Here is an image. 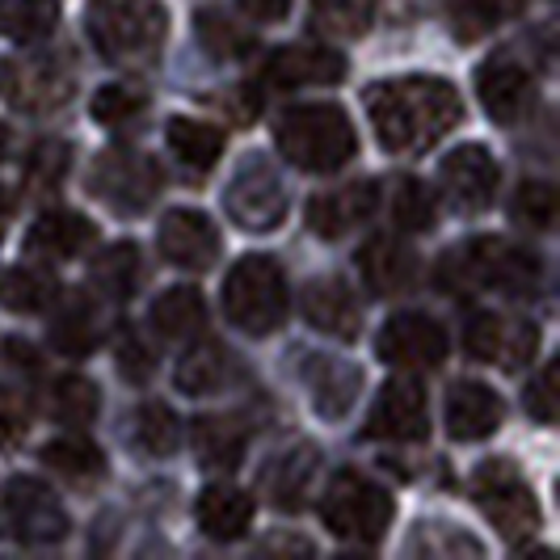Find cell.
Segmentation results:
<instances>
[{
  "mask_svg": "<svg viewBox=\"0 0 560 560\" xmlns=\"http://www.w3.org/2000/svg\"><path fill=\"white\" fill-rule=\"evenodd\" d=\"M434 215H439V207H434L430 186H425L421 177H396V186H393L396 228H405V232H430V228H434Z\"/></svg>",
  "mask_w": 560,
  "mask_h": 560,
  "instance_id": "37",
  "label": "cell"
},
{
  "mask_svg": "<svg viewBox=\"0 0 560 560\" xmlns=\"http://www.w3.org/2000/svg\"><path fill=\"white\" fill-rule=\"evenodd\" d=\"M505 418L502 396L489 384L477 380H459L447 393V430L455 443H480L489 434H498V425Z\"/></svg>",
  "mask_w": 560,
  "mask_h": 560,
  "instance_id": "18",
  "label": "cell"
},
{
  "mask_svg": "<svg viewBox=\"0 0 560 560\" xmlns=\"http://www.w3.org/2000/svg\"><path fill=\"white\" fill-rule=\"evenodd\" d=\"M156 245H161V257H165L168 266L202 275L220 257V228L211 224V215H202V211L177 207V211H168L165 220H161Z\"/></svg>",
  "mask_w": 560,
  "mask_h": 560,
  "instance_id": "13",
  "label": "cell"
},
{
  "mask_svg": "<svg viewBox=\"0 0 560 560\" xmlns=\"http://www.w3.org/2000/svg\"><path fill=\"white\" fill-rule=\"evenodd\" d=\"M97 241L93 224L77 211H43L26 232V253L38 261H72Z\"/></svg>",
  "mask_w": 560,
  "mask_h": 560,
  "instance_id": "20",
  "label": "cell"
},
{
  "mask_svg": "<svg viewBox=\"0 0 560 560\" xmlns=\"http://www.w3.org/2000/svg\"><path fill=\"white\" fill-rule=\"evenodd\" d=\"M84 34L106 63H148L165 43L168 13L161 0H89Z\"/></svg>",
  "mask_w": 560,
  "mask_h": 560,
  "instance_id": "3",
  "label": "cell"
},
{
  "mask_svg": "<svg viewBox=\"0 0 560 560\" xmlns=\"http://www.w3.org/2000/svg\"><path fill=\"white\" fill-rule=\"evenodd\" d=\"M102 409V393L84 375H59L51 384V413L63 425H89Z\"/></svg>",
  "mask_w": 560,
  "mask_h": 560,
  "instance_id": "35",
  "label": "cell"
},
{
  "mask_svg": "<svg viewBox=\"0 0 560 560\" xmlns=\"http://www.w3.org/2000/svg\"><path fill=\"white\" fill-rule=\"evenodd\" d=\"M447 329L425 312H400L375 337V354L388 366H405V371L439 366L447 359Z\"/></svg>",
  "mask_w": 560,
  "mask_h": 560,
  "instance_id": "11",
  "label": "cell"
},
{
  "mask_svg": "<svg viewBox=\"0 0 560 560\" xmlns=\"http://www.w3.org/2000/svg\"><path fill=\"white\" fill-rule=\"evenodd\" d=\"M4 156H9V127L0 122V161H4Z\"/></svg>",
  "mask_w": 560,
  "mask_h": 560,
  "instance_id": "47",
  "label": "cell"
},
{
  "mask_svg": "<svg viewBox=\"0 0 560 560\" xmlns=\"http://www.w3.org/2000/svg\"><path fill=\"white\" fill-rule=\"evenodd\" d=\"M346 77V59L329 51V47H312V43H295V47H279L266 59V81L279 89H300V84H334Z\"/></svg>",
  "mask_w": 560,
  "mask_h": 560,
  "instance_id": "21",
  "label": "cell"
},
{
  "mask_svg": "<svg viewBox=\"0 0 560 560\" xmlns=\"http://www.w3.org/2000/svg\"><path fill=\"white\" fill-rule=\"evenodd\" d=\"M304 316L316 334L354 341L363 329V304L346 279H312L304 287Z\"/></svg>",
  "mask_w": 560,
  "mask_h": 560,
  "instance_id": "17",
  "label": "cell"
},
{
  "mask_svg": "<svg viewBox=\"0 0 560 560\" xmlns=\"http://www.w3.org/2000/svg\"><path fill=\"white\" fill-rule=\"evenodd\" d=\"M136 279H140V249H136L131 241L106 249L93 261V270H89V282H93L102 295H110V300H127Z\"/></svg>",
  "mask_w": 560,
  "mask_h": 560,
  "instance_id": "34",
  "label": "cell"
},
{
  "mask_svg": "<svg viewBox=\"0 0 560 560\" xmlns=\"http://www.w3.org/2000/svg\"><path fill=\"white\" fill-rule=\"evenodd\" d=\"M308 384H312V405H316L320 418H346L350 405L359 400L363 371L350 363H337V359H312Z\"/></svg>",
  "mask_w": 560,
  "mask_h": 560,
  "instance_id": "24",
  "label": "cell"
},
{
  "mask_svg": "<svg viewBox=\"0 0 560 560\" xmlns=\"http://www.w3.org/2000/svg\"><path fill=\"white\" fill-rule=\"evenodd\" d=\"M375 207H380V190H375V182H350V186H341V190H329V195L312 198L308 224H312L316 236L337 241V236L354 232L363 220H371V215H375Z\"/></svg>",
  "mask_w": 560,
  "mask_h": 560,
  "instance_id": "19",
  "label": "cell"
},
{
  "mask_svg": "<svg viewBox=\"0 0 560 560\" xmlns=\"http://www.w3.org/2000/svg\"><path fill=\"white\" fill-rule=\"evenodd\" d=\"M557 211H560V198L548 182H523L514 202H510L514 224L532 228V232H548V228L557 224Z\"/></svg>",
  "mask_w": 560,
  "mask_h": 560,
  "instance_id": "40",
  "label": "cell"
},
{
  "mask_svg": "<svg viewBox=\"0 0 560 560\" xmlns=\"http://www.w3.org/2000/svg\"><path fill=\"white\" fill-rule=\"evenodd\" d=\"M472 498H477L480 514L505 535V539H518V535H532L539 527V502H535L532 485L518 477L514 464L493 459L477 468L472 477Z\"/></svg>",
  "mask_w": 560,
  "mask_h": 560,
  "instance_id": "8",
  "label": "cell"
},
{
  "mask_svg": "<svg viewBox=\"0 0 560 560\" xmlns=\"http://www.w3.org/2000/svg\"><path fill=\"white\" fill-rule=\"evenodd\" d=\"M477 93L480 106L493 122L502 127H514L523 114L532 110L535 102V81L527 68L510 63V59H489L477 68Z\"/></svg>",
  "mask_w": 560,
  "mask_h": 560,
  "instance_id": "16",
  "label": "cell"
},
{
  "mask_svg": "<svg viewBox=\"0 0 560 560\" xmlns=\"http://www.w3.org/2000/svg\"><path fill=\"white\" fill-rule=\"evenodd\" d=\"M228 220L245 232H275L287 220V186L266 156L249 152L224 190Z\"/></svg>",
  "mask_w": 560,
  "mask_h": 560,
  "instance_id": "7",
  "label": "cell"
},
{
  "mask_svg": "<svg viewBox=\"0 0 560 560\" xmlns=\"http://www.w3.org/2000/svg\"><path fill=\"white\" fill-rule=\"evenodd\" d=\"M393 493L380 489L375 480L359 477V472H337L320 498L325 527L346 544H380L384 532L393 527Z\"/></svg>",
  "mask_w": 560,
  "mask_h": 560,
  "instance_id": "5",
  "label": "cell"
},
{
  "mask_svg": "<svg viewBox=\"0 0 560 560\" xmlns=\"http://www.w3.org/2000/svg\"><path fill=\"white\" fill-rule=\"evenodd\" d=\"M195 518L207 539H220V544H232L249 532L253 523V498L236 485H211L202 489V498L195 505Z\"/></svg>",
  "mask_w": 560,
  "mask_h": 560,
  "instance_id": "23",
  "label": "cell"
},
{
  "mask_svg": "<svg viewBox=\"0 0 560 560\" xmlns=\"http://www.w3.org/2000/svg\"><path fill=\"white\" fill-rule=\"evenodd\" d=\"M198 38L215 59H241L253 51V34L220 9H198Z\"/></svg>",
  "mask_w": 560,
  "mask_h": 560,
  "instance_id": "38",
  "label": "cell"
},
{
  "mask_svg": "<svg viewBox=\"0 0 560 560\" xmlns=\"http://www.w3.org/2000/svg\"><path fill=\"white\" fill-rule=\"evenodd\" d=\"M236 4H241V13H245L249 22L275 26V22H282V18L291 13V4H295V0H236Z\"/></svg>",
  "mask_w": 560,
  "mask_h": 560,
  "instance_id": "45",
  "label": "cell"
},
{
  "mask_svg": "<svg viewBox=\"0 0 560 560\" xmlns=\"http://www.w3.org/2000/svg\"><path fill=\"white\" fill-rule=\"evenodd\" d=\"M527 0H451V30L464 43H477L493 26H502L505 18L523 13Z\"/></svg>",
  "mask_w": 560,
  "mask_h": 560,
  "instance_id": "33",
  "label": "cell"
},
{
  "mask_svg": "<svg viewBox=\"0 0 560 560\" xmlns=\"http://www.w3.org/2000/svg\"><path fill=\"white\" fill-rule=\"evenodd\" d=\"M148 320L161 337H195L207 325V304L195 287H168L165 295H156Z\"/></svg>",
  "mask_w": 560,
  "mask_h": 560,
  "instance_id": "28",
  "label": "cell"
},
{
  "mask_svg": "<svg viewBox=\"0 0 560 560\" xmlns=\"http://www.w3.org/2000/svg\"><path fill=\"white\" fill-rule=\"evenodd\" d=\"M118 371L127 375V380H148V371H152V354H148V346H143L140 337H122V350H118Z\"/></svg>",
  "mask_w": 560,
  "mask_h": 560,
  "instance_id": "44",
  "label": "cell"
},
{
  "mask_svg": "<svg viewBox=\"0 0 560 560\" xmlns=\"http://www.w3.org/2000/svg\"><path fill=\"white\" fill-rule=\"evenodd\" d=\"M228 366H232V354H228L220 341H198L182 354V363L173 371L177 388L186 396H211L224 388Z\"/></svg>",
  "mask_w": 560,
  "mask_h": 560,
  "instance_id": "26",
  "label": "cell"
},
{
  "mask_svg": "<svg viewBox=\"0 0 560 560\" xmlns=\"http://www.w3.org/2000/svg\"><path fill=\"white\" fill-rule=\"evenodd\" d=\"M136 443L148 455H173L182 443V421L173 418V409L161 400H148L136 418Z\"/></svg>",
  "mask_w": 560,
  "mask_h": 560,
  "instance_id": "39",
  "label": "cell"
},
{
  "mask_svg": "<svg viewBox=\"0 0 560 560\" xmlns=\"http://www.w3.org/2000/svg\"><path fill=\"white\" fill-rule=\"evenodd\" d=\"M275 143L304 173H337L354 161L359 131L337 102H308V106H291L282 114L275 127Z\"/></svg>",
  "mask_w": 560,
  "mask_h": 560,
  "instance_id": "2",
  "label": "cell"
},
{
  "mask_svg": "<svg viewBox=\"0 0 560 560\" xmlns=\"http://www.w3.org/2000/svg\"><path fill=\"white\" fill-rule=\"evenodd\" d=\"M359 270H363L366 291L375 295H405L418 282V253L400 245L393 236H371L359 253Z\"/></svg>",
  "mask_w": 560,
  "mask_h": 560,
  "instance_id": "22",
  "label": "cell"
},
{
  "mask_svg": "<svg viewBox=\"0 0 560 560\" xmlns=\"http://www.w3.org/2000/svg\"><path fill=\"white\" fill-rule=\"evenodd\" d=\"M430 434V405L418 380H388L366 418V439L384 443H421Z\"/></svg>",
  "mask_w": 560,
  "mask_h": 560,
  "instance_id": "12",
  "label": "cell"
},
{
  "mask_svg": "<svg viewBox=\"0 0 560 560\" xmlns=\"http://www.w3.org/2000/svg\"><path fill=\"white\" fill-rule=\"evenodd\" d=\"M43 464L56 468L59 477H68V480H89V477H102V472H106L102 451L93 447L89 439H81V434L47 443V447H43Z\"/></svg>",
  "mask_w": 560,
  "mask_h": 560,
  "instance_id": "36",
  "label": "cell"
},
{
  "mask_svg": "<svg viewBox=\"0 0 560 560\" xmlns=\"http://www.w3.org/2000/svg\"><path fill=\"white\" fill-rule=\"evenodd\" d=\"M312 26L325 38H359L366 30V0H312Z\"/></svg>",
  "mask_w": 560,
  "mask_h": 560,
  "instance_id": "41",
  "label": "cell"
},
{
  "mask_svg": "<svg viewBox=\"0 0 560 560\" xmlns=\"http://www.w3.org/2000/svg\"><path fill=\"white\" fill-rule=\"evenodd\" d=\"M366 114H371L375 140L388 152H418L439 143L464 118V102L455 84L443 77H400V81L371 84Z\"/></svg>",
  "mask_w": 560,
  "mask_h": 560,
  "instance_id": "1",
  "label": "cell"
},
{
  "mask_svg": "<svg viewBox=\"0 0 560 560\" xmlns=\"http://www.w3.org/2000/svg\"><path fill=\"white\" fill-rule=\"evenodd\" d=\"M190 443L198 451V464L215 468V472H232L245 459V430L236 421L198 418L195 430H190Z\"/></svg>",
  "mask_w": 560,
  "mask_h": 560,
  "instance_id": "27",
  "label": "cell"
},
{
  "mask_svg": "<svg viewBox=\"0 0 560 560\" xmlns=\"http://www.w3.org/2000/svg\"><path fill=\"white\" fill-rule=\"evenodd\" d=\"M291 295H287V279H282L279 261L249 253L241 257L224 279V316L249 337H270L287 320Z\"/></svg>",
  "mask_w": 560,
  "mask_h": 560,
  "instance_id": "4",
  "label": "cell"
},
{
  "mask_svg": "<svg viewBox=\"0 0 560 560\" xmlns=\"http://www.w3.org/2000/svg\"><path fill=\"white\" fill-rule=\"evenodd\" d=\"M312 472H316V451L312 447H295L279 455L275 464H270V472H266V493H270V502L282 505V510H295L300 505V493L308 489Z\"/></svg>",
  "mask_w": 560,
  "mask_h": 560,
  "instance_id": "32",
  "label": "cell"
},
{
  "mask_svg": "<svg viewBox=\"0 0 560 560\" xmlns=\"http://www.w3.org/2000/svg\"><path fill=\"white\" fill-rule=\"evenodd\" d=\"M102 341V320H97V308L89 300H72L56 312V325H51V346L59 354H72L81 359L93 346Z\"/></svg>",
  "mask_w": 560,
  "mask_h": 560,
  "instance_id": "31",
  "label": "cell"
},
{
  "mask_svg": "<svg viewBox=\"0 0 560 560\" xmlns=\"http://www.w3.org/2000/svg\"><path fill=\"white\" fill-rule=\"evenodd\" d=\"M0 535H13L22 544H56L68 535V510L43 480L18 477L0 498Z\"/></svg>",
  "mask_w": 560,
  "mask_h": 560,
  "instance_id": "9",
  "label": "cell"
},
{
  "mask_svg": "<svg viewBox=\"0 0 560 560\" xmlns=\"http://www.w3.org/2000/svg\"><path fill=\"white\" fill-rule=\"evenodd\" d=\"M9 211H13V202H9V195L0 190V232H4V224H9Z\"/></svg>",
  "mask_w": 560,
  "mask_h": 560,
  "instance_id": "46",
  "label": "cell"
},
{
  "mask_svg": "<svg viewBox=\"0 0 560 560\" xmlns=\"http://www.w3.org/2000/svg\"><path fill=\"white\" fill-rule=\"evenodd\" d=\"M165 140L190 168H215L224 156V131L202 118H168Z\"/></svg>",
  "mask_w": 560,
  "mask_h": 560,
  "instance_id": "29",
  "label": "cell"
},
{
  "mask_svg": "<svg viewBox=\"0 0 560 560\" xmlns=\"http://www.w3.org/2000/svg\"><path fill=\"white\" fill-rule=\"evenodd\" d=\"M439 182H443V190H447V198L459 211H485V207H493V198H498L502 168L489 156V148L464 143V148H455L451 156H443Z\"/></svg>",
  "mask_w": 560,
  "mask_h": 560,
  "instance_id": "14",
  "label": "cell"
},
{
  "mask_svg": "<svg viewBox=\"0 0 560 560\" xmlns=\"http://www.w3.org/2000/svg\"><path fill=\"white\" fill-rule=\"evenodd\" d=\"M464 346L480 363H502L505 371H514L518 363H532L535 329L523 320H502L493 312H477L464 329Z\"/></svg>",
  "mask_w": 560,
  "mask_h": 560,
  "instance_id": "15",
  "label": "cell"
},
{
  "mask_svg": "<svg viewBox=\"0 0 560 560\" xmlns=\"http://www.w3.org/2000/svg\"><path fill=\"white\" fill-rule=\"evenodd\" d=\"M59 287L56 275L47 270H34V266H18L0 279V308L9 312H43L59 304Z\"/></svg>",
  "mask_w": 560,
  "mask_h": 560,
  "instance_id": "30",
  "label": "cell"
},
{
  "mask_svg": "<svg viewBox=\"0 0 560 560\" xmlns=\"http://www.w3.org/2000/svg\"><path fill=\"white\" fill-rule=\"evenodd\" d=\"M93 195L102 198L110 211L136 215L152 198L161 195V168L143 152H102L93 165Z\"/></svg>",
  "mask_w": 560,
  "mask_h": 560,
  "instance_id": "10",
  "label": "cell"
},
{
  "mask_svg": "<svg viewBox=\"0 0 560 560\" xmlns=\"http://www.w3.org/2000/svg\"><path fill=\"white\" fill-rule=\"evenodd\" d=\"M447 266L459 270V287H489L502 295H532L539 287V257L502 236H480L464 249L447 253Z\"/></svg>",
  "mask_w": 560,
  "mask_h": 560,
  "instance_id": "6",
  "label": "cell"
},
{
  "mask_svg": "<svg viewBox=\"0 0 560 560\" xmlns=\"http://www.w3.org/2000/svg\"><path fill=\"white\" fill-rule=\"evenodd\" d=\"M93 118L102 127H118V122H131L143 110V93L140 89H127V84H106L93 93Z\"/></svg>",
  "mask_w": 560,
  "mask_h": 560,
  "instance_id": "42",
  "label": "cell"
},
{
  "mask_svg": "<svg viewBox=\"0 0 560 560\" xmlns=\"http://www.w3.org/2000/svg\"><path fill=\"white\" fill-rule=\"evenodd\" d=\"M4 89H9V102L22 106V110H43V106H59L68 97L63 81H56V68L51 63H4Z\"/></svg>",
  "mask_w": 560,
  "mask_h": 560,
  "instance_id": "25",
  "label": "cell"
},
{
  "mask_svg": "<svg viewBox=\"0 0 560 560\" xmlns=\"http://www.w3.org/2000/svg\"><path fill=\"white\" fill-rule=\"evenodd\" d=\"M557 366L548 363L539 375H535V384L527 388V413H532L535 421H544V425H552L557 421Z\"/></svg>",
  "mask_w": 560,
  "mask_h": 560,
  "instance_id": "43",
  "label": "cell"
}]
</instances>
